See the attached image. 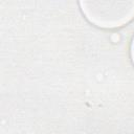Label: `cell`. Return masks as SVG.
I'll return each mask as SVG.
<instances>
[{
  "label": "cell",
  "mask_w": 134,
  "mask_h": 134,
  "mask_svg": "<svg viewBox=\"0 0 134 134\" xmlns=\"http://www.w3.org/2000/svg\"><path fill=\"white\" fill-rule=\"evenodd\" d=\"M130 55H131V61H132V63L134 65V37H133L131 45H130Z\"/></svg>",
  "instance_id": "cell-2"
},
{
  "label": "cell",
  "mask_w": 134,
  "mask_h": 134,
  "mask_svg": "<svg viewBox=\"0 0 134 134\" xmlns=\"http://www.w3.org/2000/svg\"><path fill=\"white\" fill-rule=\"evenodd\" d=\"M81 10L97 27L113 29L134 19V1H82Z\"/></svg>",
  "instance_id": "cell-1"
}]
</instances>
